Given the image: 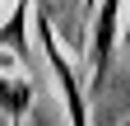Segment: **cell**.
Here are the masks:
<instances>
[{
    "instance_id": "7a4b0ae2",
    "label": "cell",
    "mask_w": 130,
    "mask_h": 126,
    "mask_svg": "<svg viewBox=\"0 0 130 126\" xmlns=\"http://www.w3.org/2000/svg\"><path fill=\"white\" fill-rule=\"evenodd\" d=\"M121 5L125 0H102V5H93L88 14V84L93 93H102L107 84V70H111V47L121 37Z\"/></svg>"
},
{
    "instance_id": "3957f363",
    "label": "cell",
    "mask_w": 130,
    "mask_h": 126,
    "mask_svg": "<svg viewBox=\"0 0 130 126\" xmlns=\"http://www.w3.org/2000/svg\"><path fill=\"white\" fill-rule=\"evenodd\" d=\"M28 19H32V0H14L5 23H0V47L14 52L23 66H28Z\"/></svg>"
},
{
    "instance_id": "5b68a950",
    "label": "cell",
    "mask_w": 130,
    "mask_h": 126,
    "mask_svg": "<svg viewBox=\"0 0 130 126\" xmlns=\"http://www.w3.org/2000/svg\"><path fill=\"white\" fill-rule=\"evenodd\" d=\"M121 9H125V28H121V42L130 47V0H125V5H121Z\"/></svg>"
},
{
    "instance_id": "52a82bcc",
    "label": "cell",
    "mask_w": 130,
    "mask_h": 126,
    "mask_svg": "<svg viewBox=\"0 0 130 126\" xmlns=\"http://www.w3.org/2000/svg\"><path fill=\"white\" fill-rule=\"evenodd\" d=\"M0 5H5V0H0Z\"/></svg>"
},
{
    "instance_id": "277c9868",
    "label": "cell",
    "mask_w": 130,
    "mask_h": 126,
    "mask_svg": "<svg viewBox=\"0 0 130 126\" xmlns=\"http://www.w3.org/2000/svg\"><path fill=\"white\" fill-rule=\"evenodd\" d=\"M19 66H23V61L14 56V52H5V47H0V70H19Z\"/></svg>"
},
{
    "instance_id": "8992f818",
    "label": "cell",
    "mask_w": 130,
    "mask_h": 126,
    "mask_svg": "<svg viewBox=\"0 0 130 126\" xmlns=\"http://www.w3.org/2000/svg\"><path fill=\"white\" fill-rule=\"evenodd\" d=\"M5 126H23V121H5Z\"/></svg>"
},
{
    "instance_id": "6da1fadb",
    "label": "cell",
    "mask_w": 130,
    "mask_h": 126,
    "mask_svg": "<svg viewBox=\"0 0 130 126\" xmlns=\"http://www.w3.org/2000/svg\"><path fill=\"white\" fill-rule=\"evenodd\" d=\"M32 28H37V42H42V56L56 75V89H60V103H65V117L70 126H88V103H84V89H79V70L74 61L56 47V28H51V14L32 5Z\"/></svg>"
}]
</instances>
